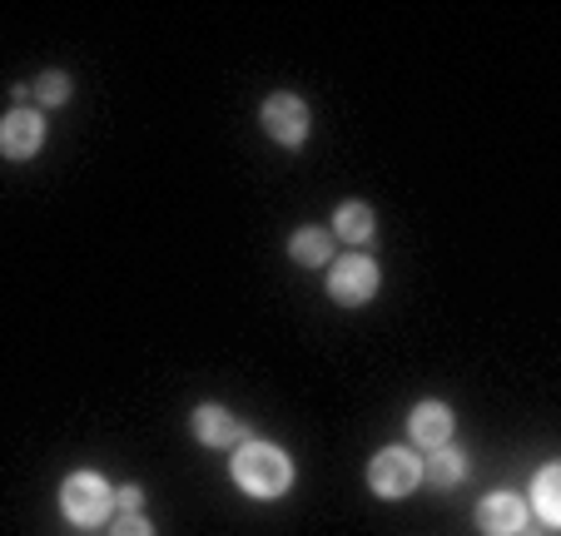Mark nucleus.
Returning <instances> with one entry per match:
<instances>
[{
  "label": "nucleus",
  "instance_id": "obj_15",
  "mask_svg": "<svg viewBox=\"0 0 561 536\" xmlns=\"http://www.w3.org/2000/svg\"><path fill=\"white\" fill-rule=\"evenodd\" d=\"M110 536H154V522H149V516H139V512H125Z\"/></svg>",
  "mask_w": 561,
  "mask_h": 536
},
{
  "label": "nucleus",
  "instance_id": "obj_10",
  "mask_svg": "<svg viewBox=\"0 0 561 536\" xmlns=\"http://www.w3.org/2000/svg\"><path fill=\"white\" fill-rule=\"evenodd\" d=\"M462 477H467V457H462V447H453V442L433 447V457L423 463V482H433V487H457Z\"/></svg>",
  "mask_w": 561,
  "mask_h": 536
},
{
  "label": "nucleus",
  "instance_id": "obj_1",
  "mask_svg": "<svg viewBox=\"0 0 561 536\" xmlns=\"http://www.w3.org/2000/svg\"><path fill=\"white\" fill-rule=\"evenodd\" d=\"M229 477L244 497H259V502H274L294 487V463H288L284 447L274 442H239L229 457Z\"/></svg>",
  "mask_w": 561,
  "mask_h": 536
},
{
  "label": "nucleus",
  "instance_id": "obj_5",
  "mask_svg": "<svg viewBox=\"0 0 561 536\" xmlns=\"http://www.w3.org/2000/svg\"><path fill=\"white\" fill-rule=\"evenodd\" d=\"M259 119H264V135L278 139L284 149H298L308 139V125H313V115H308V105L298 95H288V90H278V95L264 100V110H259Z\"/></svg>",
  "mask_w": 561,
  "mask_h": 536
},
{
  "label": "nucleus",
  "instance_id": "obj_14",
  "mask_svg": "<svg viewBox=\"0 0 561 536\" xmlns=\"http://www.w3.org/2000/svg\"><path fill=\"white\" fill-rule=\"evenodd\" d=\"M70 90H75V84H70V75H65V70H45L41 80H35V95H41L45 105H65V100H70Z\"/></svg>",
  "mask_w": 561,
  "mask_h": 536
},
{
  "label": "nucleus",
  "instance_id": "obj_3",
  "mask_svg": "<svg viewBox=\"0 0 561 536\" xmlns=\"http://www.w3.org/2000/svg\"><path fill=\"white\" fill-rule=\"evenodd\" d=\"M115 506V492L100 472H70L60 487V512L70 516L75 526H100Z\"/></svg>",
  "mask_w": 561,
  "mask_h": 536
},
{
  "label": "nucleus",
  "instance_id": "obj_13",
  "mask_svg": "<svg viewBox=\"0 0 561 536\" xmlns=\"http://www.w3.org/2000/svg\"><path fill=\"white\" fill-rule=\"evenodd\" d=\"M288 259L304 263V269H323V263L333 259L329 233H323V229H298L294 239H288Z\"/></svg>",
  "mask_w": 561,
  "mask_h": 536
},
{
  "label": "nucleus",
  "instance_id": "obj_12",
  "mask_svg": "<svg viewBox=\"0 0 561 536\" xmlns=\"http://www.w3.org/2000/svg\"><path fill=\"white\" fill-rule=\"evenodd\" d=\"M333 233L348 243H368L373 239V209L363 199H348L339 204V214H333Z\"/></svg>",
  "mask_w": 561,
  "mask_h": 536
},
{
  "label": "nucleus",
  "instance_id": "obj_6",
  "mask_svg": "<svg viewBox=\"0 0 561 536\" xmlns=\"http://www.w3.org/2000/svg\"><path fill=\"white\" fill-rule=\"evenodd\" d=\"M45 145V119L35 110H11L0 119V155L5 159H35Z\"/></svg>",
  "mask_w": 561,
  "mask_h": 536
},
{
  "label": "nucleus",
  "instance_id": "obj_8",
  "mask_svg": "<svg viewBox=\"0 0 561 536\" xmlns=\"http://www.w3.org/2000/svg\"><path fill=\"white\" fill-rule=\"evenodd\" d=\"M190 427L204 447H239V442H244V422L233 418L229 408H219V402H199Z\"/></svg>",
  "mask_w": 561,
  "mask_h": 536
},
{
  "label": "nucleus",
  "instance_id": "obj_4",
  "mask_svg": "<svg viewBox=\"0 0 561 536\" xmlns=\"http://www.w3.org/2000/svg\"><path fill=\"white\" fill-rule=\"evenodd\" d=\"M378 294V263L363 259V253H348V259L329 263V298L343 308H363Z\"/></svg>",
  "mask_w": 561,
  "mask_h": 536
},
{
  "label": "nucleus",
  "instance_id": "obj_16",
  "mask_svg": "<svg viewBox=\"0 0 561 536\" xmlns=\"http://www.w3.org/2000/svg\"><path fill=\"white\" fill-rule=\"evenodd\" d=\"M115 502L125 506V512H135V506L145 502V492H139V487H125V492H115Z\"/></svg>",
  "mask_w": 561,
  "mask_h": 536
},
{
  "label": "nucleus",
  "instance_id": "obj_11",
  "mask_svg": "<svg viewBox=\"0 0 561 536\" xmlns=\"http://www.w3.org/2000/svg\"><path fill=\"white\" fill-rule=\"evenodd\" d=\"M557 487H561V467L547 463L537 472V487H531V506H537V516L547 526H561V497H557Z\"/></svg>",
  "mask_w": 561,
  "mask_h": 536
},
{
  "label": "nucleus",
  "instance_id": "obj_17",
  "mask_svg": "<svg viewBox=\"0 0 561 536\" xmlns=\"http://www.w3.org/2000/svg\"><path fill=\"white\" fill-rule=\"evenodd\" d=\"M522 536H527V532H522Z\"/></svg>",
  "mask_w": 561,
  "mask_h": 536
},
{
  "label": "nucleus",
  "instance_id": "obj_2",
  "mask_svg": "<svg viewBox=\"0 0 561 536\" xmlns=\"http://www.w3.org/2000/svg\"><path fill=\"white\" fill-rule=\"evenodd\" d=\"M423 482V457L413 447H382L368 463V487L382 502H398V497H413Z\"/></svg>",
  "mask_w": 561,
  "mask_h": 536
},
{
  "label": "nucleus",
  "instance_id": "obj_9",
  "mask_svg": "<svg viewBox=\"0 0 561 536\" xmlns=\"http://www.w3.org/2000/svg\"><path fill=\"white\" fill-rule=\"evenodd\" d=\"M408 432H413L417 447H443V442H453V408L447 402H417L413 418H408Z\"/></svg>",
  "mask_w": 561,
  "mask_h": 536
},
{
  "label": "nucleus",
  "instance_id": "obj_7",
  "mask_svg": "<svg viewBox=\"0 0 561 536\" xmlns=\"http://www.w3.org/2000/svg\"><path fill=\"white\" fill-rule=\"evenodd\" d=\"M477 526H482V536H517L522 526H527V502H522L517 492L482 497V506H477Z\"/></svg>",
  "mask_w": 561,
  "mask_h": 536
}]
</instances>
